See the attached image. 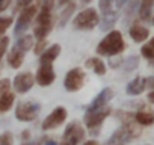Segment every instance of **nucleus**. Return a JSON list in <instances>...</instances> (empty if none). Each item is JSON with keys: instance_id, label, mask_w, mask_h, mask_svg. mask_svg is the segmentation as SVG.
<instances>
[{"instance_id": "39448f33", "label": "nucleus", "mask_w": 154, "mask_h": 145, "mask_svg": "<svg viewBox=\"0 0 154 145\" xmlns=\"http://www.w3.org/2000/svg\"><path fill=\"white\" fill-rule=\"evenodd\" d=\"M112 109L109 106H104L101 109H95V110H91V112H85L83 115V122L86 125V128L89 130V133L92 136H97L101 130V125L104 122V119L110 115Z\"/></svg>"}, {"instance_id": "72a5a7b5", "label": "nucleus", "mask_w": 154, "mask_h": 145, "mask_svg": "<svg viewBox=\"0 0 154 145\" xmlns=\"http://www.w3.org/2000/svg\"><path fill=\"white\" fill-rule=\"evenodd\" d=\"M21 139H23V140H26V142H27V140H29V139H30V131H29V130H24V131H23V133H21Z\"/></svg>"}, {"instance_id": "c85d7f7f", "label": "nucleus", "mask_w": 154, "mask_h": 145, "mask_svg": "<svg viewBox=\"0 0 154 145\" xmlns=\"http://www.w3.org/2000/svg\"><path fill=\"white\" fill-rule=\"evenodd\" d=\"M8 45H9V38H8V36L0 38V60H2V57H3L5 53L8 51Z\"/></svg>"}, {"instance_id": "f8f14e48", "label": "nucleus", "mask_w": 154, "mask_h": 145, "mask_svg": "<svg viewBox=\"0 0 154 145\" xmlns=\"http://www.w3.org/2000/svg\"><path fill=\"white\" fill-rule=\"evenodd\" d=\"M66 115H68V112H66V109H65L63 106L54 107L53 112L42 121V130H53V128L59 127L60 124L65 122Z\"/></svg>"}, {"instance_id": "393cba45", "label": "nucleus", "mask_w": 154, "mask_h": 145, "mask_svg": "<svg viewBox=\"0 0 154 145\" xmlns=\"http://www.w3.org/2000/svg\"><path fill=\"white\" fill-rule=\"evenodd\" d=\"M122 63H124L125 71H131V69L137 68V65H139V57H137V56H130V57H127L125 60H122Z\"/></svg>"}, {"instance_id": "b1692460", "label": "nucleus", "mask_w": 154, "mask_h": 145, "mask_svg": "<svg viewBox=\"0 0 154 145\" xmlns=\"http://www.w3.org/2000/svg\"><path fill=\"white\" fill-rule=\"evenodd\" d=\"M140 53L145 59H148V62L154 66V48L149 45V44H145L142 48H140Z\"/></svg>"}, {"instance_id": "2f4dec72", "label": "nucleus", "mask_w": 154, "mask_h": 145, "mask_svg": "<svg viewBox=\"0 0 154 145\" xmlns=\"http://www.w3.org/2000/svg\"><path fill=\"white\" fill-rule=\"evenodd\" d=\"M11 3H12V0H0V14H2L3 11H6Z\"/></svg>"}, {"instance_id": "ddd939ff", "label": "nucleus", "mask_w": 154, "mask_h": 145, "mask_svg": "<svg viewBox=\"0 0 154 145\" xmlns=\"http://www.w3.org/2000/svg\"><path fill=\"white\" fill-rule=\"evenodd\" d=\"M56 74L53 69V63H39L36 74H35V82L39 86H48L54 82Z\"/></svg>"}, {"instance_id": "ea45409f", "label": "nucleus", "mask_w": 154, "mask_h": 145, "mask_svg": "<svg viewBox=\"0 0 154 145\" xmlns=\"http://www.w3.org/2000/svg\"><path fill=\"white\" fill-rule=\"evenodd\" d=\"M44 145H57V143H56L54 140H51V139H48V140H45V142H44Z\"/></svg>"}, {"instance_id": "6ab92c4d", "label": "nucleus", "mask_w": 154, "mask_h": 145, "mask_svg": "<svg viewBox=\"0 0 154 145\" xmlns=\"http://www.w3.org/2000/svg\"><path fill=\"white\" fill-rule=\"evenodd\" d=\"M152 6H154V0H139V6H137V15L142 21H148L152 14Z\"/></svg>"}, {"instance_id": "c9c22d12", "label": "nucleus", "mask_w": 154, "mask_h": 145, "mask_svg": "<svg viewBox=\"0 0 154 145\" xmlns=\"http://www.w3.org/2000/svg\"><path fill=\"white\" fill-rule=\"evenodd\" d=\"M127 2H128V0H115V3H116V8H118V9H119V8H122Z\"/></svg>"}, {"instance_id": "a211bd4d", "label": "nucleus", "mask_w": 154, "mask_h": 145, "mask_svg": "<svg viewBox=\"0 0 154 145\" xmlns=\"http://www.w3.org/2000/svg\"><path fill=\"white\" fill-rule=\"evenodd\" d=\"M128 33H130V36H131V39H133L134 42H143V41L148 38L149 30H148L145 26H142V24H139V23H134V24L130 27Z\"/></svg>"}, {"instance_id": "dca6fc26", "label": "nucleus", "mask_w": 154, "mask_h": 145, "mask_svg": "<svg viewBox=\"0 0 154 145\" xmlns=\"http://www.w3.org/2000/svg\"><path fill=\"white\" fill-rule=\"evenodd\" d=\"M59 54H60V45L59 44H53V45L47 47L39 54V63H53L57 59Z\"/></svg>"}, {"instance_id": "bb28decb", "label": "nucleus", "mask_w": 154, "mask_h": 145, "mask_svg": "<svg viewBox=\"0 0 154 145\" xmlns=\"http://www.w3.org/2000/svg\"><path fill=\"white\" fill-rule=\"evenodd\" d=\"M12 24V17H0V35H3Z\"/></svg>"}, {"instance_id": "1a4fd4ad", "label": "nucleus", "mask_w": 154, "mask_h": 145, "mask_svg": "<svg viewBox=\"0 0 154 145\" xmlns=\"http://www.w3.org/2000/svg\"><path fill=\"white\" fill-rule=\"evenodd\" d=\"M39 113V104L35 101H21L15 107V118L21 122H30L36 119Z\"/></svg>"}, {"instance_id": "4c0bfd02", "label": "nucleus", "mask_w": 154, "mask_h": 145, "mask_svg": "<svg viewBox=\"0 0 154 145\" xmlns=\"http://www.w3.org/2000/svg\"><path fill=\"white\" fill-rule=\"evenodd\" d=\"M83 145H100V143H98V140H95V139H89V140H86Z\"/></svg>"}, {"instance_id": "7ed1b4c3", "label": "nucleus", "mask_w": 154, "mask_h": 145, "mask_svg": "<svg viewBox=\"0 0 154 145\" xmlns=\"http://www.w3.org/2000/svg\"><path fill=\"white\" fill-rule=\"evenodd\" d=\"M125 50V42L122 38V33L119 30H110L97 45V53L100 56H118Z\"/></svg>"}, {"instance_id": "aec40b11", "label": "nucleus", "mask_w": 154, "mask_h": 145, "mask_svg": "<svg viewBox=\"0 0 154 145\" xmlns=\"http://www.w3.org/2000/svg\"><path fill=\"white\" fill-rule=\"evenodd\" d=\"M134 121L139 124V125H143V127H148V125H152L154 124V113L151 110H145V109H140L137 110L134 115H133Z\"/></svg>"}, {"instance_id": "9d476101", "label": "nucleus", "mask_w": 154, "mask_h": 145, "mask_svg": "<svg viewBox=\"0 0 154 145\" xmlns=\"http://www.w3.org/2000/svg\"><path fill=\"white\" fill-rule=\"evenodd\" d=\"M85 77H86V74H85V71H83L82 68L77 66V68L69 69V71L66 72L65 79H63V86H65V89L69 91V92H77V91L83 86Z\"/></svg>"}, {"instance_id": "20e7f679", "label": "nucleus", "mask_w": 154, "mask_h": 145, "mask_svg": "<svg viewBox=\"0 0 154 145\" xmlns=\"http://www.w3.org/2000/svg\"><path fill=\"white\" fill-rule=\"evenodd\" d=\"M33 47V36L32 35H23L20 36L15 44L12 45L11 51L8 53V63L11 68L17 69L23 65V60L26 57V53Z\"/></svg>"}, {"instance_id": "c756f323", "label": "nucleus", "mask_w": 154, "mask_h": 145, "mask_svg": "<svg viewBox=\"0 0 154 145\" xmlns=\"http://www.w3.org/2000/svg\"><path fill=\"white\" fill-rule=\"evenodd\" d=\"M45 48H47V41H45V39L36 41V44H35V53H36V54H41Z\"/></svg>"}, {"instance_id": "9b49d317", "label": "nucleus", "mask_w": 154, "mask_h": 145, "mask_svg": "<svg viewBox=\"0 0 154 145\" xmlns=\"http://www.w3.org/2000/svg\"><path fill=\"white\" fill-rule=\"evenodd\" d=\"M15 100V94L11 92V82L8 79L0 80V113L8 112Z\"/></svg>"}, {"instance_id": "a19ab883", "label": "nucleus", "mask_w": 154, "mask_h": 145, "mask_svg": "<svg viewBox=\"0 0 154 145\" xmlns=\"http://www.w3.org/2000/svg\"><path fill=\"white\" fill-rule=\"evenodd\" d=\"M148 44H149V45H151V47H152V48H154V38H151V39H149V42H148Z\"/></svg>"}, {"instance_id": "79ce46f5", "label": "nucleus", "mask_w": 154, "mask_h": 145, "mask_svg": "<svg viewBox=\"0 0 154 145\" xmlns=\"http://www.w3.org/2000/svg\"><path fill=\"white\" fill-rule=\"evenodd\" d=\"M152 23H154V18H152Z\"/></svg>"}, {"instance_id": "2eb2a0df", "label": "nucleus", "mask_w": 154, "mask_h": 145, "mask_svg": "<svg viewBox=\"0 0 154 145\" xmlns=\"http://www.w3.org/2000/svg\"><path fill=\"white\" fill-rule=\"evenodd\" d=\"M112 97H113V89H112V88H104V89L92 100V103L86 107V110L91 112V110H95V109H101V107H104V106H109V101L112 100Z\"/></svg>"}, {"instance_id": "f03ea898", "label": "nucleus", "mask_w": 154, "mask_h": 145, "mask_svg": "<svg viewBox=\"0 0 154 145\" xmlns=\"http://www.w3.org/2000/svg\"><path fill=\"white\" fill-rule=\"evenodd\" d=\"M56 0H42V3L35 15V26H33V36L36 41L45 39L53 29V9Z\"/></svg>"}, {"instance_id": "412c9836", "label": "nucleus", "mask_w": 154, "mask_h": 145, "mask_svg": "<svg viewBox=\"0 0 154 145\" xmlns=\"http://www.w3.org/2000/svg\"><path fill=\"white\" fill-rule=\"evenodd\" d=\"M85 65H86L88 68H92L94 72H95V74H98V76H104L106 71H107L106 63H104L100 57H89Z\"/></svg>"}, {"instance_id": "7c9ffc66", "label": "nucleus", "mask_w": 154, "mask_h": 145, "mask_svg": "<svg viewBox=\"0 0 154 145\" xmlns=\"http://www.w3.org/2000/svg\"><path fill=\"white\" fill-rule=\"evenodd\" d=\"M33 0H17V5H15V11H21L23 8L32 5Z\"/></svg>"}, {"instance_id": "e433bc0d", "label": "nucleus", "mask_w": 154, "mask_h": 145, "mask_svg": "<svg viewBox=\"0 0 154 145\" xmlns=\"http://www.w3.org/2000/svg\"><path fill=\"white\" fill-rule=\"evenodd\" d=\"M71 2V0H56V3L59 5V6H65V5H68Z\"/></svg>"}, {"instance_id": "f3484780", "label": "nucleus", "mask_w": 154, "mask_h": 145, "mask_svg": "<svg viewBox=\"0 0 154 145\" xmlns=\"http://www.w3.org/2000/svg\"><path fill=\"white\" fill-rule=\"evenodd\" d=\"M146 89V79L145 77H134L125 88V92L128 95H139Z\"/></svg>"}, {"instance_id": "f257e3e1", "label": "nucleus", "mask_w": 154, "mask_h": 145, "mask_svg": "<svg viewBox=\"0 0 154 145\" xmlns=\"http://www.w3.org/2000/svg\"><path fill=\"white\" fill-rule=\"evenodd\" d=\"M122 125L116 128L112 136L104 142V145H128L131 140L139 137L140 128L137 127V122L130 113H121Z\"/></svg>"}, {"instance_id": "6e6552de", "label": "nucleus", "mask_w": 154, "mask_h": 145, "mask_svg": "<svg viewBox=\"0 0 154 145\" xmlns=\"http://www.w3.org/2000/svg\"><path fill=\"white\" fill-rule=\"evenodd\" d=\"M38 9H39L38 5H33V3L21 9V12L17 18V23H15V29H14V33L17 36H21L29 29V26L32 24V21H33V18L38 12Z\"/></svg>"}, {"instance_id": "4468645a", "label": "nucleus", "mask_w": 154, "mask_h": 145, "mask_svg": "<svg viewBox=\"0 0 154 145\" xmlns=\"http://www.w3.org/2000/svg\"><path fill=\"white\" fill-rule=\"evenodd\" d=\"M33 83H35V74L26 71V72H20V74L15 76L12 85H14V88H15L17 92L26 94V92H29V91L32 89Z\"/></svg>"}, {"instance_id": "473e14b6", "label": "nucleus", "mask_w": 154, "mask_h": 145, "mask_svg": "<svg viewBox=\"0 0 154 145\" xmlns=\"http://www.w3.org/2000/svg\"><path fill=\"white\" fill-rule=\"evenodd\" d=\"M47 140V137H41V139H36V140H27L26 143H23V145H44V142Z\"/></svg>"}, {"instance_id": "423d86ee", "label": "nucleus", "mask_w": 154, "mask_h": 145, "mask_svg": "<svg viewBox=\"0 0 154 145\" xmlns=\"http://www.w3.org/2000/svg\"><path fill=\"white\" fill-rule=\"evenodd\" d=\"M100 23V15L95 8H86L72 20V27L77 30H92Z\"/></svg>"}, {"instance_id": "58836bf2", "label": "nucleus", "mask_w": 154, "mask_h": 145, "mask_svg": "<svg viewBox=\"0 0 154 145\" xmlns=\"http://www.w3.org/2000/svg\"><path fill=\"white\" fill-rule=\"evenodd\" d=\"M148 100H149L151 103H154V91H151V92L148 94Z\"/></svg>"}, {"instance_id": "a878e982", "label": "nucleus", "mask_w": 154, "mask_h": 145, "mask_svg": "<svg viewBox=\"0 0 154 145\" xmlns=\"http://www.w3.org/2000/svg\"><path fill=\"white\" fill-rule=\"evenodd\" d=\"M113 2H115V0H98V8H100V11H101L103 15L113 11V9H112Z\"/></svg>"}, {"instance_id": "cd10ccee", "label": "nucleus", "mask_w": 154, "mask_h": 145, "mask_svg": "<svg viewBox=\"0 0 154 145\" xmlns=\"http://www.w3.org/2000/svg\"><path fill=\"white\" fill-rule=\"evenodd\" d=\"M14 143V137H12V133L9 131H5L0 134V145H12Z\"/></svg>"}, {"instance_id": "5701e85b", "label": "nucleus", "mask_w": 154, "mask_h": 145, "mask_svg": "<svg viewBox=\"0 0 154 145\" xmlns=\"http://www.w3.org/2000/svg\"><path fill=\"white\" fill-rule=\"evenodd\" d=\"M75 3L74 2H69L68 5H66V8L60 12V15H59V27H63L66 23H68V20L71 18V15H72V12L75 11Z\"/></svg>"}, {"instance_id": "0eeeda50", "label": "nucleus", "mask_w": 154, "mask_h": 145, "mask_svg": "<svg viewBox=\"0 0 154 145\" xmlns=\"http://www.w3.org/2000/svg\"><path fill=\"white\" fill-rule=\"evenodd\" d=\"M85 139V128L79 121H71L60 139L59 145H79Z\"/></svg>"}, {"instance_id": "4be33fe9", "label": "nucleus", "mask_w": 154, "mask_h": 145, "mask_svg": "<svg viewBox=\"0 0 154 145\" xmlns=\"http://www.w3.org/2000/svg\"><path fill=\"white\" fill-rule=\"evenodd\" d=\"M116 20H118V14H116L115 11H112V12H109V14H104V15L100 18L101 30H109V29H112V27L115 26Z\"/></svg>"}, {"instance_id": "f704fd0d", "label": "nucleus", "mask_w": 154, "mask_h": 145, "mask_svg": "<svg viewBox=\"0 0 154 145\" xmlns=\"http://www.w3.org/2000/svg\"><path fill=\"white\" fill-rule=\"evenodd\" d=\"M146 88H151L154 91V77H148L146 79Z\"/></svg>"}]
</instances>
